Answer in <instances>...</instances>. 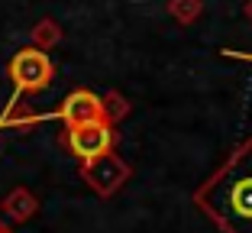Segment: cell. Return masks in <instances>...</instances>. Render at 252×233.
<instances>
[{"mask_svg":"<svg viewBox=\"0 0 252 233\" xmlns=\"http://www.w3.org/2000/svg\"><path fill=\"white\" fill-rule=\"evenodd\" d=\"M171 13L178 16L181 23H191L200 13V0H171Z\"/></svg>","mask_w":252,"mask_h":233,"instance_id":"cell-7","label":"cell"},{"mask_svg":"<svg viewBox=\"0 0 252 233\" xmlns=\"http://www.w3.org/2000/svg\"><path fill=\"white\" fill-rule=\"evenodd\" d=\"M81 175H84V181H88V185L100 198H110V195H117L126 181H129L133 168H129L123 159L110 149V152H104V156H97V159H91V162H84V166H81Z\"/></svg>","mask_w":252,"mask_h":233,"instance_id":"cell-3","label":"cell"},{"mask_svg":"<svg viewBox=\"0 0 252 233\" xmlns=\"http://www.w3.org/2000/svg\"><path fill=\"white\" fill-rule=\"evenodd\" d=\"M194 204L220 233H252V139H243L194 191Z\"/></svg>","mask_w":252,"mask_h":233,"instance_id":"cell-1","label":"cell"},{"mask_svg":"<svg viewBox=\"0 0 252 233\" xmlns=\"http://www.w3.org/2000/svg\"><path fill=\"white\" fill-rule=\"evenodd\" d=\"M62 120H65V127H81V123L110 120V117H107L104 100L81 88V91H71L65 98V104H62Z\"/></svg>","mask_w":252,"mask_h":233,"instance_id":"cell-5","label":"cell"},{"mask_svg":"<svg viewBox=\"0 0 252 233\" xmlns=\"http://www.w3.org/2000/svg\"><path fill=\"white\" fill-rule=\"evenodd\" d=\"M223 55H230V59H246V62H252V52H223Z\"/></svg>","mask_w":252,"mask_h":233,"instance_id":"cell-9","label":"cell"},{"mask_svg":"<svg viewBox=\"0 0 252 233\" xmlns=\"http://www.w3.org/2000/svg\"><path fill=\"white\" fill-rule=\"evenodd\" d=\"M246 16H249V20H252V0H249V3H246Z\"/></svg>","mask_w":252,"mask_h":233,"instance_id":"cell-11","label":"cell"},{"mask_svg":"<svg viewBox=\"0 0 252 233\" xmlns=\"http://www.w3.org/2000/svg\"><path fill=\"white\" fill-rule=\"evenodd\" d=\"M39 211V198L32 195L30 188H13L3 201H0V217L10 220V224H23V220H30L32 214Z\"/></svg>","mask_w":252,"mask_h":233,"instance_id":"cell-6","label":"cell"},{"mask_svg":"<svg viewBox=\"0 0 252 233\" xmlns=\"http://www.w3.org/2000/svg\"><path fill=\"white\" fill-rule=\"evenodd\" d=\"M55 68L49 62V55L42 49H20V52L10 59V78L23 94H39L52 84Z\"/></svg>","mask_w":252,"mask_h":233,"instance_id":"cell-2","label":"cell"},{"mask_svg":"<svg viewBox=\"0 0 252 233\" xmlns=\"http://www.w3.org/2000/svg\"><path fill=\"white\" fill-rule=\"evenodd\" d=\"M65 143L81 162H91V159L110 152L113 143H117V136H113L110 120H94V123H81V127H68Z\"/></svg>","mask_w":252,"mask_h":233,"instance_id":"cell-4","label":"cell"},{"mask_svg":"<svg viewBox=\"0 0 252 233\" xmlns=\"http://www.w3.org/2000/svg\"><path fill=\"white\" fill-rule=\"evenodd\" d=\"M104 107H107V117H110V123L117 120V117H123V113H126V104H123V100H117V98H107Z\"/></svg>","mask_w":252,"mask_h":233,"instance_id":"cell-8","label":"cell"},{"mask_svg":"<svg viewBox=\"0 0 252 233\" xmlns=\"http://www.w3.org/2000/svg\"><path fill=\"white\" fill-rule=\"evenodd\" d=\"M0 233H10V227H7V220L0 217Z\"/></svg>","mask_w":252,"mask_h":233,"instance_id":"cell-10","label":"cell"}]
</instances>
